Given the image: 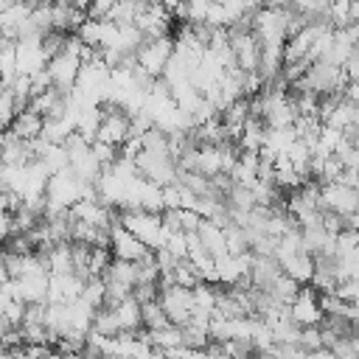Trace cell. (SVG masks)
<instances>
[{"mask_svg": "<svg viewBox=\"0 0 359 359\" xmlns=\"http://www.w3.org/2000/svg\"><path fill=\"white\" fill-rule=\"evenodd\" d=\"M118 224H121L126 233H132L146 250H157V244H160V227H163V222H160L157 213H146V210H121V213H118Z\"/></svg>", "mask_w": 359, "mask_h": 359, "instance_id": "obj_1", "label": "cell"}, {"mask_svg": "<svg viewBox=\"0 0 359 359\" xmlns=\"http://www.w3.org/2000/svg\"><path fill=\"white\" fill-rule=\"evenodd\" d=\"M356 202H359V196L353 188H345L339 182H320V210L323 213L348 219V216H356Z\"/></svg>", "mask_w": 359, "mask_h": 359, "instance_id": "obj_2", "label": "cell"}, {"mask_svg": "<svg viewBox=\"0 0 359 359\" xmlns=\"http://www.w3.org/2000/svg\"><path fill=\"white\" fill-rule=\"evenodd\" d=\"M171 53H174V42H171L168 36L146 39V42L137 48V53H135V65H137L146 76L160 79V73H163L165 62L171 59Z\"/></svg>", "mask_w": 359, "mask_h": 359, "instance_id": "obj_3", "label": "cell"}, {"mask_svg": "<svg viewBox=\"0 0 359 359\" xmlns=\"http://www.w3.org/2000/svg\"><path fill=\"white\" fill-rule=\"evenodd\" d=\"M286 311H289V323L297 328H320L325 320L317 306V292L311 286H300Z\"/></svg>", "mask_w": 359, "mask_h": 359, "instance_id": "obj_4", "label": "cell"}, {"mask_svg": "<svg viewBox=\"0 0 359 359\" xmlns=\"http://www.w3.org/2000/svg\"><path fill=\"white\" fill-rule=\"evenodd\" d=\"M129 137H132L129 135V118L121 109H115V107H101V123H98L95 140L107 143L112 149H121Z\"/></svg>", "mask_w": 359, "mask_h": 359, "instance_id": "obj_5", "label": "cell"}, {"mask_svg": "<svg viewBox=\"0 0 359 359\" xmlns=\"http://www.w3.org/2000/svg\"><path fill=\"white\" fill-rule=\"evenodd\" d=\"M79 67H81L79 56L65 53V50H62V53H56V56L45 65V73H48V79H50V87H53V90H59V93H70V90H73V84H76Z\"/></svg>", "mask_w": 359, "mask_h": 359, "instance_id": "obj_6", "label": "cell"}, {"mask_svg": "<svg viewBox=\"0 0 359 359\" xmlns=\"http://www.w3.org/2000/svg\"><path fill=\"white\" fill-rule=\"evenodd\" d=\"M109 255L115 258V261H129V264H137L149 250L132 236V233H126L121 224H115V227H109Z\"/></svg>", "mask_w": 359, "mask_h": 359, "instance_id": "obj_7", "label": "cell"}, {"mask_svg": "<svg viewBox=\"0 0 359 359\" xmlns=\"http://www.w3.org/2000/svg\"><path fill=\"white\" fill-rule=\"evenodd\" d=\"M42 115H36L31 107H25V109H20L17 115H14V121L8 123V132L17 137V140H22V143H31V140H36L39 135H42Z\"/></svg>", "mask_w": 359, "mask_h": 359, "instance_id": "obj_8", "label": "cell"}, {"mask_svg": "<svg viewBox=\"0 0 359 359\" xmlns=\"http://www.w3.org/2000/svg\"><path fill=\"white\" fill-rule=\"evenodd\" d=\"M109 311H112L115 325H118L121 334H135L137 328H143V325H140V306L135 303L132 294H129L126 300H121L118 306H112Z\"/></svg>", "mask_w": 359, "mask_h": 359, "instance_id": "obj_9", "label": "cell"}, {"mask_svg": "<svg viewBox=\"0 0 359 359\" xmlns=\"http://www.w3.org/2000/svg\"><path fill=\"white\" fill-rule=\"evenodd\" d=\"M81 300L93 309H101L104 306V280L101 278H87L84 286H81Z\"/></svg>", "mask_w": 359, "mask_h": 359, "instance_id": "obj_10", "label": "cell"}, {"mask_svg": "<svg viewBox=\"0 0 359 359\" xmlns=\"http://www.w3.org/2000/svg\"><path fill=\"white\" fill-rule=\"evenodd\" d=\"M8 227H11V216L8 213H0V244L8 238Z\"/></svg>", "mask_w": 359, "mask_h": 359, "instance_id": "obj_11", "label": "cell"}]
</instances>
